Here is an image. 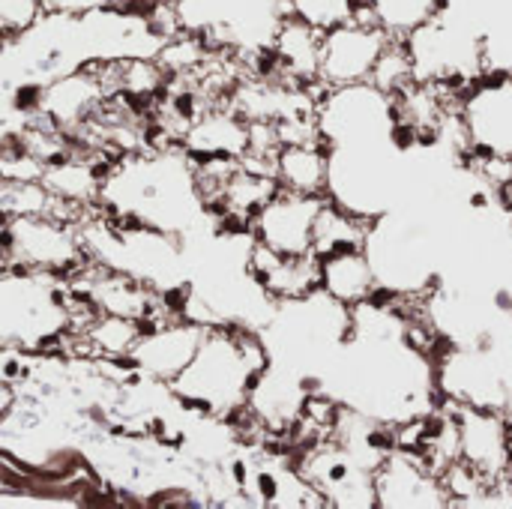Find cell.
<instances>
[{"label":"cell","instance_id":"8fae6325","mask_svg":"<svg viewBox=\"0 0 512 509\" xmlns=\"http://www.w3.org/2000/svg\"><path fill=\"white\" fill-rule=\"evenodd\" d=\"M204 330L207 324L189 318H174L156 327H144L129 354V366L150 381L171 384L192 363L204 339Z\"/></svg>","mask_w":512,"mask_h":509},{"label":"cell","instance_id":"5bb4252c","mask_svg":"<svg viewBox=\"0 0 512 509\" xmlns=\"http://www.w3.org/2000/svg\"><path fill=\"white\" fill-rule=\"evenodd\" d=\"M321 30L312 24L288 15L273 39V60H276V75L303 87H321L318 84V60H321Z\"/></svg>","mask_w":512,"mask_h":509},{"label":"cell","instance_id":"277c9868","mask_svg":"<svg viewBox=\"0 0 512 509\" xmlns=\"http://www.w3.org/2000/svg\"><path fill=\"white\" fill-rule=\"evenodd\" d=\"M180 33L198 36L213 51L237 54L246 66L270 54L288 18V0H174Z\"/></svg>","mask_w":512,"mask_h":509},{"label":"cell","instance_id":"6da1fadb","mask_svg":"<svg viewBox=\"0 0 512 509\" xmlns=\"http://www.w3.org/2000/svg\"><path fill=\"white\" fill-rule=\"evenodd\" d=\"M96 207L117 222L177 237H189L213 219L195 183V162L177 144L132 150L108 162Z\"/></svg>","mask_w":512,"mask_h":509},{"label":"cell","instance_id":"5b68a950","mask_svg":"<svg viewBox=\"0 0 512 509\" xmlns=\"http://www.w3.org/2000/svg\"><path fill=\"white\" fill-rule=\"evenodd\" d=\"M0 258L9 267L45 270L54 276H72L90 258L78 240L75 225L48 213L12 216L0 222Z\"/></svg>","mask_w":512,"mask_h":509},{"label":"cell","instance_id":"44dd1931","mask_svg":"<svg viewBox=\"0 0 512 509\" xmlns=\"http://www.w3.org/2000/svg\"><path fill=\"white\" fill-rule=\"evenodd\" d=\"M42 12V0H0V39L24 33L39 21Z\"/></svg>","mask_w":512,"mask_h":509},{"label":"cell","instance_id":"ffe728a7","mask_svg":"<svg viewBox=\"0 0 512 509\" xmlns=\"http://www.w3.org/2000/svg\"><path fill=\"white\" fill-rule=\"evenodd\" d=\"M288 15L312 24L315 30H330L360 15V0H288Z\"/></svg>","mask_w":512,"mask_h":509},{"label":"cell","instance_id":"30bf717a","mask_svg":"<svg viewBox=\"0 0 512 509\" xmlns=\"http://www.w3.org/2000/svg\"><path fill=\"white\" fill-rule=\"evenodd\" d=\"M375 480V507L384 509H432L450 507L441 474L411 450H390L372 474Z\"/></svg>","mask_w":512,"mask_h":509},{"label":"cell","instance_id":"7c38bea8","mask_svg":"<svg viewBox=\"0 0 512 509\" xmlns=\"http://www.w3.org/2000/svg\"><path fill=\"white\" fill-rule=\"evenodd\" d=\"M249 273L276 303H291L321 288V261L309 255H279L261 243H252Z\"/></svg>","mask_w":512,"mask_h":509},{"label":"cell","instance_id":"e0dca14e","mask_svg":"<svg viewBox=\"0 0 512 509\" xmlns=\"http://www.w3.org/2000/svg\"><path fill=\"white\" fill-rule=\"evenodd\" d=\"M369 219L333 204L330 198L324 201L318 219H315V234H312V255L315 258H327V255H339V252H351V249H363L366 246V234H369Z\"/></svg>","mask_w":512,"mask_h":509},{"label":"cell","instance_id":"52a82bcc","mask_svg":"<svg viewBox=\"0 0 512 509\" xmlns=\"http://www.w3.org/2000/svg\"><path fill=\"white\" fill-rule=\"evenodd\" d=\"M297 471L324 498L327 507H375V480L360 462H354L333 438H321L300 450Z\"/></svg>","mask_w":512,"mask_h":509},{"label":"cell","instance_id":"7402d4cb","mask_svg":"<svg viewBox=\"0 0 512 509\" xmlns=\"http://www.w3.org/2000/svg\"><path fill=\"white\" fill-rule=\"evenodd\" d=\"M174 0H42L45 12H90V9H102V6H132V9H156V6H168Z\"/></svg>","mask_w":512,"mask_h":509},{"label":"cell","instance_id":"2e32d148","mask_svg":"<svg viewBox=\"0 0 512 509\" xmlns=\"http://www.w3.org/2000/svg\"><path fill=\"white\" fill-rule=\"evenodd\" d=\"M273 174L282 189L324 195L327 192V150L321 141L282 144L273 159Z\"/></svg>","mask_w":512,"mask_h":509},{"label":"cell","instance_id":"3957f363","mask_svg":"<svg viewBox=\"0 0 512 509\" xmlns=\"http://www.w3.org/2000/svg\"><path fill=\"white\" fill-rule=\"evenodd\" d=\"M96 312L63 276L0 267V345L24 354H51L69 333H81Z\"/></svg>","mask_w":512,"mask_h":509},{"label":"cell","instance_id":"4fadbf2b","mask_svg":"<svg viewBox=\"0 0 512 509\" xmlns=\"http://www.w3.org/2000/svg\"><path fill=\"white\" fill-rule=\"evenodd\" d=\"M180 147L192 162L243 159L249 150V120L231 105H213L183 132Z\"/></svg>","mask_w":512,"mask_h":509},{"label":"cell","instance_id":"ba28073f","mask_svg":"<svg viewBox=\"0 0 512 509\" xmlns=\"http://www.w3.org/2000/svg\"><path fill=\"white\" fill-rule=\"evenodd\" d=\"M327 195H306L282 189L258 207L249 219V231L255 243L279 252V255H309L315 219L324 207Z\"/></svg>","mask_w":512,"mask_h":509},{"label":"cell","instance_id":"d6986e66","mask_svg":"<svg viewBox=\"0 0 512 509\" xmlns=\"http://www.w3.org/2000/svg\"><path fill=\"white\" fill-rule=\"evenodd\" d=\"M54 195L39 180H3L0 177V222L12 216L48 213Z\"/></svg>","mask_w":512,"mask_h":509},{"label":"cell","instance_id":"8992f818","mask_svg":"<svg viewBox=\"0 0 512 509\" xmlns=\"http://www.w3.org/2000/svg\"><path fill=\"white\" fill-rule=\"evenodd\" d=\"M390 42L393 36L369 18H351L345 24L324 30L318 84L327 90V87L369 81Z\"/></svg>","mask_w":512,"mask_h":509},{"label":"cell","instance_id":"603a6c76","mask_svg":"<svg viewBox=\"0 0 512 509\" xmlns=\"http://www.w3.org/2000/svg\"><path fill=\"white\" fill-rule=\"evenodd\" d=\"M12 405H15V390H12L9 384H0V423H3V417L9 414Z\"/></svg>","mask_w":512,"mask_h":509},{"label":"cell","instance_id":"9a60e30c","mask_svg":"<svg viewBox=\"0 0 512 509\" xmlns=\"http://www.w3.org/2000/svg\"><path fill=\"white\" fill-rule=\"evenodd\" d=\"M318 261H321V291L330 294L333 300L345 303L348 309L369 300L378 291L375 270H372L363 249L327 255V258H318Z\"/></svg>","mask_w":512,"mask_h":509},{"label":"cell","instance_id":"9c48e42d","mask_svg":"<svg viewBox=\"0 0 512 509\" xmlns=\"http://www.w3.org/2000/svg\"><path fill=\"white\" fill-rule=\"evenodd\" d=\"M450 408L456 417L459 462H465L471 471H477L489 486L507 480L512 432L510 417L501 411L474 408V405H450Z\"/></svg>","mask_w":512,"mask_h":509},{"label":"cell","instance_id":"7a4b0ae2","mask_svg":"<svg viewBox=\"0 0 512 509\" xmlns=\"http://www.w3.org/2000/svg\"><path fill=\"white\" fill-rule=\"evenodd\" d=\"M270 363L264 336L240 324H210L192 363L168 384L177 405L201 417L234 420Z\"/></svg>","mask_w":512,"mask_h":509},{"label":"cell","instance_id":"ac0fdd59","mask_svg":"<svg viewBox=\"0 0 512 509\" xmlns=\"http://www.w3.org/2000/svg\"><path fill=\"white\" fill-rule=\"evenodd\" d=\"M447 0H360V15L384 27L393 39L408 36L414 27L444 9Z\"/></svg>","mask_w":512,"mask_h":509}]
</instances>
